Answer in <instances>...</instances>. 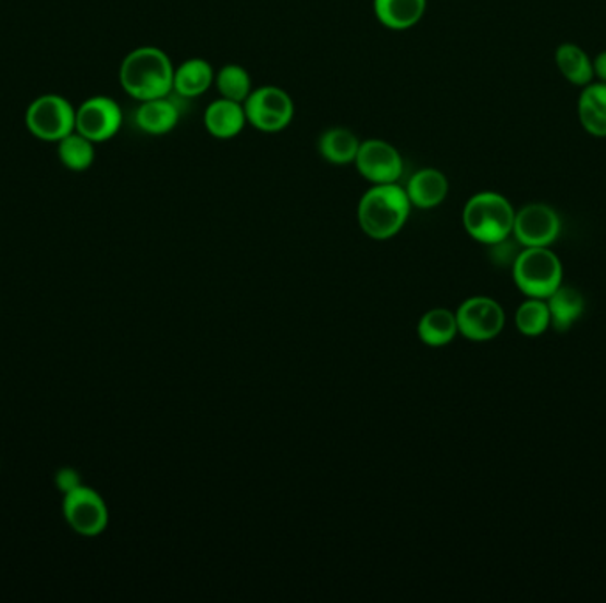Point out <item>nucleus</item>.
<instances>
[{"label": "nucleus", "mask_w": 606, "mask_h": 603, "mask_svg": "<svg viewBox=\"0 0 606 603\" xmlns=\"http://www.w3.org/2000/svg\"><path fill=\"white\" fill-rule=\"evenodd\" d=\"M215 87L220 98L245 103L252 89V78L245 67L227 64L215 73Z\"/></svg>", "instance_id": "obj_22"}, {"label": "nucleus", "mask_w": 606, "mask_h": 603, "mask_svg": "<svg viewBox=\"0 0 606 603\" xmlns=\"http://www.w3.org/2000/svg\"><path fill=\"white\" fill-rule=\"evenodd\" d=\"M355 166L358 174L371 185H392L401 179L405 163L399 151L391 142L369 138L360 142Z\"/></svg>", "instance_id": "obj_8"}, {"label": "nucleus", "mask_w": 606, "mask_h": 603, "mask_svg": "<svg viewBox=\"0 0 606 603\" xmlns=\"http://www.w3.org/2000/svg\"><path fill=\"white\" fill-rule=\"evenodd\" d=\"M55 485L63 490V494H66L70 490L77 489L78 485L82 483L77 470L72 469V467H64L55 475Z\"/></svg>", "instance_id": "obj_25"}, {"label": "nucleus", "mask_w": 606, "mask_h": 603, "mask_svg": "<svg viewBox=\"0 0 606 603\" xmlns=\"http://www.w3.org/2000/svg\"><path fill=\"white\" fill-rule=\"evenodd\" d=\"M515 210L506 197L493 191H482L465 205L463 225L470 238L493 247L509 239L515 227Z\"/></svg>", "instance_id": "obj_3"}, {"label": "nucleus", "mask_w": 606, "mask_h": 603, "mask_svg": "<svg viewBox=\"0 0 606 603\" xmlns=\"http://www.w3.org/2000/svg\"><path fill=\"white\" fill-rule=\"evenodd\" d=\"M215 84V72L205 59H188L174 70L172 92L182 100H194Z\"/></svg>", "instance_id": "obj_14"}, {"label": "nucleus", "mask_w": 606, "mask_h": 603, "mask_svg": "<svg viewBox=\"0 0 606 603\" xmlns=\"http://www.w3.org/2000/svg\"><path fill=\"white\" fill-rule=\"evenodd\" d=\"M25 123L34 137L47 142H61L77 129V112L63 96H41L30 103Z\"/></svg>", "instance_id": "obj_5"}, {"label": "nucleus", "mask_w": 606, "mask_h": 603, "mask_svg": "<svg viewBox=\"0 0 606 603\" xmlns=\"http://www.w3.org/2000/svg\"><path fill=\"white\" fill-rule=\"evenodd\" d=\"M458 331L472 342H487L500 335L506 315L500 304L492 298H470L456 312Z\"/></svg>", "instance_id": "obj_9"}, {"label": "nucleus", "mask_w": 606, "mask_h": 603, "mask_svg": "<svg viewBox=\"0 0 606 603\" xmlns=\"http://www.w3.org/2000/svg\"><path fill=\"white\" fill-rule=\"evenodd\" d=\"M123 124L121 106L112 98L95 96L77 110V131L91 142L100 143L118 135Z\"/></svg>", "instance_id": "obj_10"}, {"label": "nucleus", "mask_w": 606, "mask_h": 603, "mask_svg": "<svg viewBox=\"0 0 606 603\" xmlns=\"http://www.w3.org/2000/svg\"><path fill=\"white\" fill-rule=\"evenodd\" d=\"M578 117L588 134L606 137V81L585 86L578 100Z\"/></svg>", "instance_id": "obj_17"}, {"label": "nucleus", "mask_w": 606, "mask_h": 603, "mask_svg": "<svg viewBox=\"0 0 606 603\" xmlns=\"http://www.w3.org/2000/svg\"><path fill=\"white\" fill-rule=\"evenodd\" d=\"M516 328L525 337H540L549 328L548 303L530 298L516 312Z\"/></svg>", "instance_id": "obj_24"}, {"label": "nucleus", "mask_w": 606, "mask_h": 603, "mask_svg": "<svg viewBox=\"0 0 606 603\" xmlns=\"http://www.w3.org/2000/svg\"><path fill=\"white\" fill-rule=\"evenodd\" d=\"M594 75L599 76L603 81H606V52L599 53L596 61H594Z\"/></svg>", "instance_id": "obj_26"}, {"label": "nucleus", "mask_w": 606, "mask_h": 603, "mask_svg": "<svg viewBox=\"0 0 606 603\" xmlns=\"http://www.w3.org/2000/svg\"><path fill=\"white\" fill-rule=\"evenodd\" d=\"M205 126L208 134L219 140L238 137L247 126L244 103L219 98L206 109Z\"/></svg>", "instance_id": "obj_12"}, {"label": "nucleus", "mask_w": 606, "mask_h": 603, "mask_svg": "<svg viewBox=\"0 0 606 603\" xmlns=\"http://www.w3.org/2000/svg\"><path fill=\"white\" fill-rule=\"evenodd\" d=\"M378 22L391 30H408L425 13V0H373Z\"/></svg>", "instance_id": "obj_16"}, {"label": "nucleus", "mask_w": 606, "mask_h": 603, "mask_svg": "<svg viewBox=\"0 0 606 603\" xmlns=\"http://www.w3.org/2000/svg\"><path fill=\"white\" fill-rule=\"evenodd\" d=\"M516 286L537 300H548L562 286V264L546 247L525 248L512 264Z\"/></svg>", "instance_id": "obj_4"}, {"label": "nucleus", "mask_w": 606, "mask_h": 603, "mask_svg": "<svg viewBox=\"0 0 606 603\" xmlns=\"http://www.w3.org/2000/svg\"><path fill=\"white\" fill-rule=\"evenodd\" d=\"M59 158L70 171H87L95 162V142L78 131L67 135L59 142Z\"/></svg>", "instance_id": "obj_23"}, {"label": "nucleus", "mask_w": 606, "mask_h": 603, "mask_svg": "<svg viewBox=\"0 0 606 603\" xmlns=\"http://www.w3.org/2000/svg\"><path fill=\"white\" fill-rule=\"evenodd\" d=\"M360 140L348 128H330L318 140V151L325 162L332 165L355 163Z\"/></svg>", "instance_id": "obj_19"}, {"label": "nucleus", "mask_w": 606, "mask_h": 603, "mask_svg": "<svg viewBox=\"0 0 606 603\" xmlns=\"http://www.w3.org/2000/svg\"><path fill=\"white\" fill-rule=\"evenodd\" d=\"M120 81L134 100H158L171 96L174 66L160 48L140 47L121 64Z\"/></svg>", "instance_id": "obj_2"}, {"label": "nucleus", "mask_w": 606, "mask_h": 603, "mask_svg": "<svg viewBox=\"0 0 606 603\" xmlns=\"http://www.w3.org/2000/svg\"><path fill=\"white\" fill-rule=\"evenodd\" d=\"M247 124L261 134H279L292 124L295 103L292 96L275 86L259 87L244 103Z\"/></svg>", "instance_id": "obj_6"}, {"label": "nucleus", "mask_w": 606, "mask_h": 603, "mask_svg": "<svg viewBox=\"0 0 606 603\" xmlns=\"http://www.w3.org/2000/svg\"><path fill=\"white\" fill-rule=\"evenodd\" d=\"M405 190L411 205L419 210H433L449 193V181L436 168H420L410 177Z\"/></svg>", "instance_id": "obj_13"}, {"label": "nucleus", "mask_w": 606, "mask_h": 603, "mask_svg": "<svg viewBox=\"0 0 606 603\" xmlns=\"http://www.w3.org/2000/svg\"><path fill=\"white\" fill-rule=\"evenodd\" d=\"M180 106L169 96L158 100L140 101L135 112V123L148 135H168L180 123Z\"/></svg>", "instance_id": "obj_15"}, {"label": "nucleus", "mask_w": 606, "mask_h": 603, "mask_svg": "<svg viewBox=\"0 0 606 603\" xmlns=\"http://www.w3.org/2000/svg\"><path fill=\"white\" fill-rule=\"evenodd\" d=\"M410 199L399 183L373 185L358 202V225L376 241L396 236L410 216Z\"/></svg>", "instance_id": "obj_1"}, {"label": "nucleus", "mask_w": 606, "mask_h": 603, "mask_svg": "<svg viewBox=\"0 0 606 603\" xmlns=\"http://www.w3.org/2000/svg\"><path fill=\"white\" fill-rule=\"evenodd\" d=\"M458 321L450 310H430L420 318L419 337L430 348H442L453 342L458 335Z\"/></svg>", "instance_id": "obj_20"}, {"label": "nucleus", "mask_w": 606, "mask_h": 603, "mask_svg": "<svg viewBox=\"0 0 606 603\" xmlns=\"http://www.w3.org/2000/svg\"><path fill=\"white\" fill-rule=\"evenodd\" d=\"M555 62L566 80L574 86H589L594 78V64L582 48L573 43L560 45L555 52Z\"/></svg>", "instance_id": "obj_21"}, {"label": "nucleus", "mask_w": 606, "mask_h": 603, "mask_svg": "<svg viewBox=\"0 0 606 603\" xmlns=\"http://www.w3.org/2000/svg\"><path fill=\"white\" fill-rule=\"evenodd\" d=\"M63 513L70 528L82 537H98L109 524L106 501L86 485H78L77 489L64 494Z\"/></svg>", "instance_id": "obj_7"}, {"label": "nucleus", "mask_w": 606, "mask_h": 603, "mask_svg": "<svg viewBox=\"0 0 606 603\" xmlns=\"http://www.w3.org/2000/svg\"><path fill=\"white\" fill-rule=\"evenodd\" d=\"M585 301L580 290L571 286H560L548 298L549 324L557 331H568L582 317Z\"/></svg>", "instance_id": "obj_18"}, {"label": "nucleus", "mask_w": 606, "mask_h": 603, "mask_svg": "<svg viewBox=\"0 0 606 603\" xmlns=\"http://www.w3.org/2000/svg\"><path fill=\"white\" fill-rule=\"evenodd\" d=\"M512 234L525 248L548 247L559 238V214L546 204L525 205L516 213Z\"/></svg>", "instance_id": "obj_11"}]
</instances>
